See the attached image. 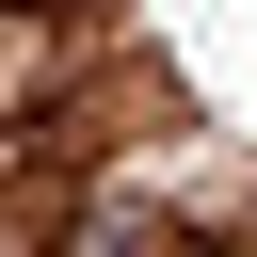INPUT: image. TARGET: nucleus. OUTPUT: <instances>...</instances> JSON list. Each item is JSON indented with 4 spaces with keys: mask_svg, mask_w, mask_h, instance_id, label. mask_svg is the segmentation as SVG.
Returning a JSON list of instances; mask_svg holds the SVG:
<instances>
[{
    "mask_svg": "<svg viewBox=\"0 0 257 257\" xmlns=\"http://www.w3.org/2000/svg\"><path fill=\"white\" fill-rule=\"evenodd\" d=\"M161 257H225V241H161Z\"/></svg>",
    "mask_w": 257,
    "mask_h": 257,
    "instance_id": "f257e3e1",
    "label": "nucleus"
},
{
    "mask_svg": "<svg viewBox=\"0 0 257 257\" xmlns=\"http://www.w3.org/2000/svg\"><path fill=\"white\" fill-rule=\"evenodd\" d=\"M0 16H48V0H0Z\"/></svg>",
    "mask_w": 257,
    "mask_h": 257,
    "instance_id": "f03ea898",
    "label": "nucleus"
}]
</instances>
